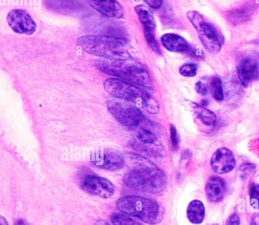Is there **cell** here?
<instances>
[{"label": "cell", "mask_w": 259, "mask_h": 225, "mask_svg": "<svg viewBox=\"0 0 259 225\" xmlns=\"http://www.w3.org/2000/svg\"><path fill=\"white\" fill-rule=\"evenodd\" d=\"M76 43L82 50L92 55L107 59H131L130 45L122 38L108 35L81 36Z\"/></svg>", "instance_id": "cell-3"}, {"label": "cell", "mask_w": 259, "mask_h": 225, "mask_svg": "<svg viewBox=\"0 0 259 225\" xmlns=\"http://www.w3.org/2000/svg\"><path fill=\"white\" fill-rule=\"evenodd\" d=\"M107 108L112 116L126 126H138L145 120L142 112L136 106L115 99L107 103Z\"/></svg>", "instance_id": "cell-7"}, {"label": "cell", "mask_w": 259, "mask_h": 225, "mask_svg": "<svg viewBox=\"0 0 259 225\" xmlns=\"http://www.w3.org/2000/svg\"><path fill=\"white\" fill-rule=\"evenodd\" d=\"M130 144L136 151L151 157H162L165 154V150L160 142L155 144H143L139 142L133 138L130 140Z\"/></svg>", "instance_id": "cell-17"}, {"label": "cell", "mask_w": 259, "mask_h": 225, "mask_svg": "<svg viewBox=\"0 0 259 225\" xmlns=\"http://www.w3.org/2000/svg\"><path fill=\"white\" fill-rule=\"evenodd\" d=\"M209 225H219V224H218V223H213V224H209Z\"/></svg>", "instance_id": "cell-38"}, {"label": "cell", "mask_w": 259, "mask_h": 225, "mask_svg": "<svg viewBox=\"0 0 259 225\" xmlns=\"http://www.w3.org/2000/svg\"><path fill=\"white\" fill-rule=\"evenodd\" d=\"M186 16L195 29L205 50L212 54L220 52L224 42V37L221 32L197 11H188Z\"/></svg>", "instance_id": "cell-6"}, {"label": "cell", "mask_w": 259, "mask_h": 225, "mask_svg": "<svg viewBox=\"0 0 259 225\" xmlns=\"http://www.w3.org/2000/svg\"><path fill=\"white\" fill-rule=\"evenodd\" d=\"M250 225H259V212L255 213L252 215Z\"/></svg>", "instance_id": "cell-32"}, {"label": "cell", "mask_w": 259, "mask_h": 225, "mask_svg": "<svg viewBox=\"0 0 259 225\" xmlns=\"http://www.w3.org/2000/svg\"><path fill=\"white\" fill-rule=\"evenodd\" d=\"M197 70V67L195 64L186 63L180 68L179 72L184 77H190L196 75Z\"/></svg>", "instance_id": "cell-25"}, {"label": "cell", "mask_w": 259, "mask_h": 225, "mask_svg": "<svg viewBox=\"0 0 259 225\" xmlns=\"http://www.w3.org/2000/svg\"><path fill=\"white\" fill-rule=\"evenodd\" d=\"M145 38L152 50L156 54H161L157 40L156 39L155 31L143 30Z\"/></svg>", "instance_id": "cell-24"}, {"label": "cell", "mask_w": 259, "mask_h": 225, "mask_svg": "<svg viewBox=\"0 0 259 225\" xmlns=\"http://www.w3.org/2000/svg\"><path fill=\"white\" fill-rule=\"evenodd\" d=\"M81 188L85 192L103 199L111 197L115 192L114 186L109 180L94 175L84 177Z\"/></svg>", "instance_id": "cell-8"}, {"label": "cell", "mask_w": 259, "mask_h": 225, "mask_svg": "<svg viewBox=\"0 0 259 225\" xmlns=\"http://www.w3.org/2000/svg\"><path fill=\"white\" fill-rule=\"evenodd\" d=\"M195 89L199 94L205 96L207 93V89L205 84L201 81H198L195 84Z\"/></svg>", "instance_id": "cell-29"}, {"label": "cell", "mask_w": 259, "mask_h": 225, "mask_svg": "<svg viewBox=\"0 0 259 225\" xmlns=\"http://www.w3.org/2000/svg\"><path fill=\"white\" fill-rule=\"evenodd\" d=\"M134 138L143 144H155L160 142L153 133L144 128H140L136 137Z\"/></svg>", "instance_id": "cell-22"}, {"label": "cell", "mask_w": 259, "mask_h": 225, "mask_svg": "<svg viewBox=\"0 0 259 225\" xmlns=\"http://www.w3.org/2000/svg\"><path fill=\"white\" fill-rule=\"evenodd\" d=\"M255 44L256 45L259 51V38L256 40Z\"/></svg>", "instance_id": "cell-36"}, {"label": "cell", "mask_w": 259, "mask_h": 225, "mask_svg": "<svg viewBox=\"0 0 259 225\" xmlns=\"http://www.w3.org/2000/svg\"><path fill=\"white\" fill-rule=\"evenodd\" d=\"M113 225H142L131 217L119 213H113L110 216Z\"/></svg>", "instance_id": "cell-23"}, {"label": "cell", "mask_w": 259, "mask_h": 225, "mask_svg": "<svg viewBox=\"0 0 259 225\" xmlns=\"http://www.w3.org/2000/svg\"><path fill=\"white\" fill-rule=\"evenodd\" d=\"M249 193L251 199L259 200V184L252 183L249 187Z\"/></svg>", "instance_id": "cell-28"}, {"label": "cell", "mask_w": 259, "mask_h": 225, "mask_svg": "<svg viewBox=\"0 0 259 225\" xmlns=\"http://www.w3.org/2000/svg\"><path fill=\"white\" fill-rule=\"evenodd\" d=\"M101 72L120 80L146 88L152 87V81L147 69L132 59H104L95 63Z\"/></svg>", "instance_id": "cell-2"}, {"label": "cell", "mask_w": 259, "mask_h": 225, "mask_svg": "<svg viewBox=\"0 0 259 225\" xmlns=\"http://www.w3.org/2000/svg\"><path fill=\"white\" fill-rule=\"evenodd\" d=\"M121 212L135 216L149 224L159 223L163 218L162 208L154 200L144 197L130 195L122 197L116 202Z\"/></svg>", "instance_id": "cell-5"}, {"label": "cell", "mask_w": 259, "mask_h": 225, "mask_svg": "<svg viewBox=\"0 0 259 225\" xmlns=\"http://www.w3.org/2000/svg\"><path fill=\"white\" fill-rule=\"evenodd\" d=\"M256 168V165L252 163H244L239 167L243 177H245L253 173Z\"/></svg>", "instance_id": "cell-27"}, {"label": "cell", "mask_w": 259, "mask_h": 225, "mask_svg": "<svg viewBox=\"0 0 259 225\" xmlns=\"http://www.w3.org/2000/svg\"><path fill=\"white\" fill-rule=\"evenodd\" d=\"M95 225H109L106 222L103 220H98Z\"/></svg>", "instance_id": "cell-35"}, {"label": "cell", "mask_w": 259, "mask_h": 225, "mask_svg": "<svg viewBox=\"0 0 259 225\" xmlns=\"http://www.w3.org/2000/svg\"><path fill=\"white\" fill-rule=\"evenodd\" d=\"M259 8L255 1H247L225 12V19L233 26L248 21Z\"/></svg>", "instance_id": "cell-12"}, {"label": "cell", "mask_w": 259, "mask_h": 225, "mask_svg": "<svg viewBox=\"0 0 259 225\" xmlns=\"http://www.w3.org/2000/svg\"><path fill=\"white\" fill-rule=\"evenodd\" d=\"M0 225H9L7 220L5 217L3 216H0Z\"/></svg>", "instance_id": "cell-34"}, {"label": "cell", "mask_w": 259, "mask_h": 225, "mask_svg": "<svg viewBox=\"0 0 259 225\" xmlns=\"http://www.w3.org/2000/svg\"><path fill=\"white\" fill-rule=\"evenodd\" d=\"M144 2L150 7L153 9H158L163 4L162 0H144Z\"/></svg>", "instance_id": "cell-30"}, {"label": "cell", "mask_w": 259, "mask_h": 225, "mask_svg": "<svg viewBox=\"0 0 259 225\" xmlns=\"http://www.w3.org/2000/svg\"><path fill=\"white\" fill-rule=\"evenodd\" d=\"M240 222L239 217L234 213L228 218L227 225H239Z\"/></svg>", "instance_id": "cell-31"}, {"label": "cell", "mask_w": 259, "mask_h": 225, "mask_svg": "<svg viewBox=\"0 0 259 225\" xmlns=\"http://www.w3.org/2000/svg\"><path fill=\"white\" fill-rule=\"evenodd\" d=\"M105 89L110 95L135 103L151 114L160 110L158 101L148 93L135 84L115 78L106 79Z\"/></svg>", "instance_id": "cell-4"}, {"label": "cell", "mask_w": 259, "mask_h": 225, "mask_svg": "<svg viewBox=\"0 0 259 225\" xmlns=\"http://www.w3.org/2000/svg\"><path fill=\"white\" fill-rule=\"evenodd\" d=\"M135 10L143 25V30L155 31L156 22L150 11L142 5L136 6Z\"/></svg>", "instance_id": "cell-19"}, {"label": "cell", "mask_w": 259, "mask_h": 225, "mask_svg": "<svg viewBox=\"0 0 259 225\" xmlns=\"http://www.w3.org/2000/svg\"><path fill=\"white\" fill-rule=\"evenodd\" d=\"M89 4L106 17L120 19L123 17V9L119 3L114 0H90Z\"/></svg>", "instance_id": "cell-14"}, {"label": "cell", "mask_w": 259, "mask_h": 225, "mask_svg": "<svg viewBox=\"0 0 259 225\" xmlns=\"http://www.w3.org/2000/svg\"><path fill=\"white\" fill-rule=\"evenodd\" d=\"M125 163L130 169L123 177L128 187L140 192L158 193L167 185L165 173L150 159L134 153H125Z\"/></svg>", "instance_id": "cell-1"}, {"label": "cell", "mask_w": 259, "mask_h": 225, "mask_svg": "<svg viewBox=\"0 0 259 225\" xmlns=\"http://www.w3.org/2000/svg\"><path fill=\"white\" fill-rule=\"evenodd\" d=\"M187 216L191 223H201L205 216V207L203 203L197 199L192 200L187 206Z\"/></svg>", "instance_id": "cell-18"}, {"label": "cell", "mask_w": 259, "mask_h": 225, "mask_svg": "<svg viewBox=\"0 0 259 225\" xmlns=\"http://www.w3.org/2000/svg\"><path fill=\"white\" fill-rule=\"evenodd\" d=\"M257 147H258V151H259V141H257Z\"/></svg>", "instance_id": "cell-37"}, {"label": "cell", "mask_w": 259, "mask_h": 225, "mask_svg": "<svg viewBox=\"0 0 259 225\" xmlns=\"http://www.w3.org/2000/svg\"><path fill=\"white\" fill-rule=\"evenodd\" d=\"M160 40L163 47L171 52H184L189 47L188 42L184 37L175 33H165L161 36Z\"/></svg>", "instance_id": "cell-16"}, {"label": "cell", "mask_w": 259, "mask_h": 225, "mask_svg": "<svg viewBox=\"0 0 259 225\" xmlns=\"http://www.w3.org/2000/svg\"><path fill=\"white\" fill-rule=\"evenodd\" d=\"M237 70L239 81L245 88L251 82L259 78V63L252 56L240 58L237 63Z\"/></svg>", "instance_id": "cell-11"}, {"label": "cell", "mask_w": 259, "mask_h": 225, "mask_svg": "<svg viewBox=\"0 0 259 225\" xmlns=\"http://www.w3.org/2000/svg\"><path fill=\"white\" fill-rule=\"evenodd\" d=\"M14 225H29V224L26 220L19 218L15 221Z\"/></svg>", "instance_id": "cell-33"}, {"label": "cell", "mask_w": 259, "mask_h": 225, "mask_svg": "<svg viewBox=\"0 0 259 225\" xmlns=\"http://www.w3.org/2000/svg\"><path fill=\"white\" fill-rule=\"evenodd\" d=\"M193 108L196 117L206 126H213L217 122V116L212 111L196 103H193Z\"/></svg>", "instance_id": "cell-20"}, {"label": "cell", "mask_w": 259, "mask_h": 225, "mask_svg": "<svg viewBox=\"0 0 259 225\" xmlns=\"http://www.w3.org/2000/svg\"><path fill=\"white\" fill-rule=\"evenodd\" d=\"M9 26L16 33L32 34L36 30V25L31 16L22 9H13L7 15Z\"/></svg>", "instance_id": "cell-9"}, {"label": "cell", "mask_w": 259, "mask_h": 225, "mask_svg": "<svg viewBox=\"0 0 259 225\" xmlns=\"http://www.w3.org/2000/svg\"><path fill=\"white\" fill-rule=\"evenodd\" d=\"M92 163L98 167L108 170H116L122 168L125 163L124 157L115 151L101 149L91 155Z\"/></svg>", "instance_id": "cell-10"}, {"label": "cell", "mask_w": 259, "mask_h": 225, "mask_svg": "<svg viewBox=\"0 0 259 225\" xmlns=\"http://www.w3.org/2000/svg\"><path fill=\"white\" fill-rule=\"evenodd\" d=\"M225 190V181L218 176L209 177L205 186V191L208 199L213 202H218L223 199Z\"/></svg>", "instance_id": "cell-15"}, {"label": "cell", "mask_w": 259, "mask_h": 225, "mask_svg": "<svg viewBox=\"0 0 259 225\" xmlns=\"http://www.w3.org/2000/svg\"><path fill=\"white\" fill-rule=\"evenodd\" d=\"M210 87L213 98L218 102H221L224 99L223 83L218 76H213L210 82Z\"/></svg>", "instance_id": "cell-21"}, {"label": "cell", "mask_w": 259, "mask_h": 225, "mask_svg": "<svg viewBox=\"0 0 259 225\" xmlns=\"http://www.w3.org/2000/svg\"><path fill=\"white\" fill-rule=\"evenodd\" d=\"M170 142L171 150L177 151L179 146V137L176 127L173 124L170 125Z\"/></svg>", "instance_id": "cell-26"}, {"label": "cell", "mask_w": 259, "mask_h": 225, "mask_svg": "<svg viewBox=\"0 0 259 225\" xmlns=\"http://www.w3.org/2000/svg\"><path fill=\"white\" fill-rule=\"evenodd\" d=\"M210 164L215 172L224 174L231 171L235 168L236 162L232 151L223 147L214 151L211 157Z\"/></svg>", "instance_id": "cell-13"}]
</instances>
